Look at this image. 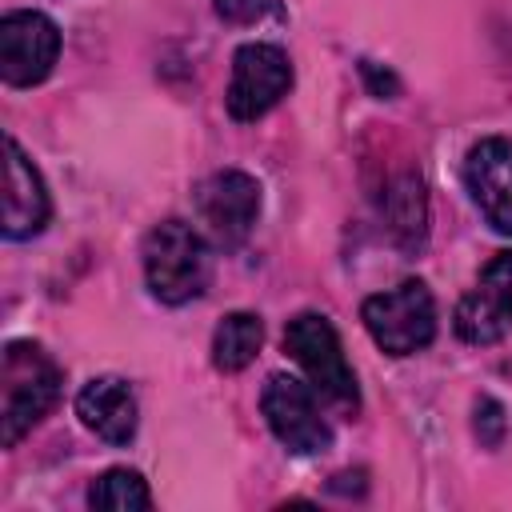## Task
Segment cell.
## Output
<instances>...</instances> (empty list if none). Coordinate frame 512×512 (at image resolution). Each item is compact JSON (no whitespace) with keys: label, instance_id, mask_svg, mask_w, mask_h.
<instances>
[{"label":"cell","instance_id":"1","mask_svg":"<svg viewBox=\"0 0 512 512\" xmlns=\"http://www.w3.org/2000/svg\"><path fill=\"white\" fill-rule=\"evenodd\" d=\"M56 396H60L56 360L32 340H12L0 360V444L12 448L32 424L48 416Z\"/></svg>","mask_w":512,"mask_h":512},{"label":"cell","instance_id":"2","mask_svg":"<svg viewBox=\"0 0 512 512\" xmlns=\"http://www.w3.org/2000/svg\"><path fill=\"white\" fill-rule=\"evenodd\" d=\"M144 280L160 304H188L212 280L208 240L184 220H160L144 236Z\"/></svg>","mask_w":512,"mask_h":512},{"label":"cell","instance_id":"3","mask_svg":"<svg viewBox=\"0 0 512 512\" xmlns=\"http://www.w3.org/2000/svg\"><path fill=\"white\" fill-rule=\"evenodd\" d=\"M284 352L304 368V376L316 388V396H324L328 404H336L344 412H356L360 408L356 376H352V368L344 360L340 336L328 324V316H320V312L292 316L284 324Z\"/></svg>","mask_w":512,"mask_h":512},{"label":"cell","instance_id":"4","mask_svg":"<svg viewBox=\"0 0 512 512\" xmlns=\"http://www.w3.org/2000/svg\"><path fill=\"white\" fill-rule=\"evenodd\" d=\"M360 320L388 356H412L436 336V300L424 280H404L364 300Z\"/></svg>","mask_w":512,"mask_h":512},{"label":"cell","instance_id":"5","mask_svg":"<svg viewBox=\"0 0 512 512\" xmlns=\"http://www.w3.org/2000/svg\"><path fill=\"white\" fill-rule=\"evenodd\" d=\"M260 412L272 428V436L296 452V456H316V452H328L332 448V428L328 420L320 416V404H316V388L312 384H300L296 376H268L264 392H260Z\"/></svg>","mask_w":512,"mask_h":512},{"label":"cell","instance_id":"6","mask_svg":"<svg viewBox=\"0 0 512 512\" xmlns=\"http://www.w3.org/2000/svg\"><path fill=\"white\" fill-rule=\"evenodd\" d=\"M192 200H196L208 240L220 248H240L260 216V184L240 168L212 172L208 180L196 184Z\"/></svg>","mask_w":512,"mask_h":512},{"label":"cell","instance_id":"7","mask_svg":"<svg viewBox=\"0 0 512 512\" xmlns=\"http://www.w3.org/2000/svg\"><path fill=\"white\" fill-rule=\"evenodd\" d=\"M292 88V64L276 44H244L232 56V80H228V116L232 120H260L272 112Z\"/></svg>","mask_w":512,"mask_h":512},{"label":"cell","instance_id":"8","mask_svg":"<svg viewBox=\"0 0 512 512\" xmlns=\"http://www.w3.org/2000/svg\"><path fill=\"white\" fill-rule=\"evenodd\" d=\"M60 56V28L44 12H8L0 20V76L12 88L40 84Z\"/></svg>","mask_w":512,"mask_h":512},{"label":"cell","instance_id":"9","mask_svg":"<svg viewBox=\"0 0 512 512\" xmlns=\"http://www.w3.org/2000/svg\"><path fill=\"white\" fill-rule=\"evenodd\" d=\"M464 188L484 220L500 236H512V140L488 136L472 144L464 156Z\"/></svg>","mask_w":512,"mask_h":512},{"label":"cell","instance_id":"10","mask_svg":"<svg viewBox=\"0 0 512 512\" xmlns=\"http://www.w3.org/2000/svg\"><path fill=\"white\" fill-rule=\"evenodd\" d=\"M4 156H8L4 160V236L28 240L48 224L52 200H48L40 172L32 168V160L24 156V148L12 136L4 140Z\"/></svg>","mask_w":512,"mask_h":512},{"label":"cell","instance_id":"11","mask_svg":"<svg viewBox=\"0 0 512 512\" xmlns=\"http://www.w3.org/2000/svg\"><path fill=\"white\" fill-rule=\"evenodd\" d=\"M76 416L88 432L108 444H128L140 424L136 392L120 376H96L76 392Z\"/></svg>","mask_w":512,"mask_h":512},{"label":"cell","instance_id":"12","mask_svg":"<svg viewBox=\"0 0 512 512\" xmlns=\"http://www.w3.org/2000/svg\"><path fill=\"white\" fill-rule=\"evenodd\" d=\"M264 344V324L252 312H228L212 332V364L220 372H240L256 360Z\"/></svg>","mask_w":512,"mask_h":512},{"label":"cell","instance_id":"13","mask_svg":"<svg viewBox=\"0 0 512 512\" xmlns=\"http://www.w3.org/2000/svg\"><path fill=\"white\" fill-rule=\"evenodd\" d=\"M384 216H388L392 236H396L404 248H420V244H424V232H428V200H424L420 176H400V180H392L388 200H384Z\"/></svg>","mask_w":512,"mask_h":512},{"label":"cell","instance_id":"14","mask_svg":"<svg viewBox=\"0 0 512 512\" xmlns=\"http://www.w3.org/2000/svg\"><path fill=\"white\" fill-rule=\"evenodd\" d=\"M88 504L92 508H112V512H144V508H152V492H148V484H144L140 472H132V468H108L104 476L92 480Z\"/></svg>","mask_w":512,"mask_h":512},{"label":"cell","instance_id":"15","mask_svg":"<svg viewBox=\"0 0 512 512\" xmlns=\"http://www.w3.org/2000/svg\"><path fill=\"white\" fill-rule=\"evenodd\" d=\"M456 332H460V340H468V344H496V340L508 332V324H504V316L496 312V304L484 296V288H476V292H468V296L456 304Z\"/></svg>","mask_w":512,"mask_h":512},{"label":"cell","instance_id":"16","mask_svg":"<svg viewBox=\"0 0 512 512\" xmlns=\"http://www.w3.org/2000/svg\"><path fill=\"white\" fill-rule=\"evenodd\" d=\"M480 288L484 296L496 304V312L504 316V324L512 328V252H500L484 264V276H480Z\"/></svg>","mask_w":512,"mask_h":512},{"label":"cell","instance_id":"17","mask_svg":"<svg viewBox=\"0 0 512 512\" xmlns=\"http://www.w3.org/2000/svg\"><path fill=\"white\" fill-rule=\"evenodd\" d=\"M504 428H508L504 408H500L492 396H480V400H476V436H480V444L496 448V444L504 440Z\"/></svg>","mask_w":512,"mask_h":512},{"label":"cell","instance_id":"18","mask_svg":"<svg viewBox=\"0 0 512 512\" xmlns=\"http://www.w3.org/2000/svg\"><path fill=\"white\" fill-rule=\"evenodd\" d=\"M212 8H216V16L228 20V24H252V20L264 16L268 0H212Z\"/></svg>","mask_w":512,"mask_h":512},{"label":"cell","instance_id":"19","mask_svg":"<svg viewBox=\"0 0 512 512\" xmlns=\"http://www.w3.org/2000/svg\"><path fill=\"white\" fill-rule=\"evenodd\" d=\"M364 76L376 84L380 96H384V92H396V76H392V72H376V64H368V60H364Z\"/></svg>","mask_w":512,"mask_h":512}]
</instances>
